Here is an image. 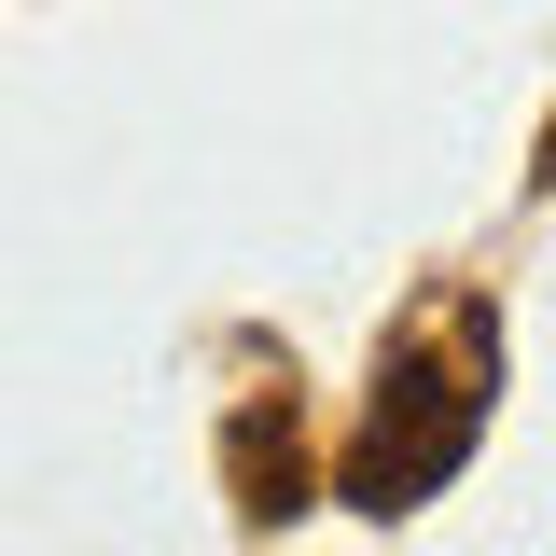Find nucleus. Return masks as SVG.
Listing matches in <instances>:
<instances>
[{"label":"nucleus","instance_id":"1","mask_svg":"<svg viewBox=\"0 0 556 556\" xmlns=\"http://www.w3.org/2000/svg\"><path fill=\"white\" fill-rule=\"evenodd\" d=\"M486 404H501V320H486V306H459V320H445V348H404V362L376 376V417H362V445H348L334 501H362V515H417L431 486L473 459Z\"/></svg>","mask_w":556,"mask_h":556},{"label":"nucleus","instance_id":"2","mask_svg":"<svg viewBox=\"0 0 556 556\" xmlns=\"http://www.w3.org/2000/svg\"><path fill=\"white\" fill-rule=\"evenodd\" d=\"M529 181H543V195H556V126H543V167H529Z\"/></svg>","mask_w":556,"mask_h":556}]
</instances>
